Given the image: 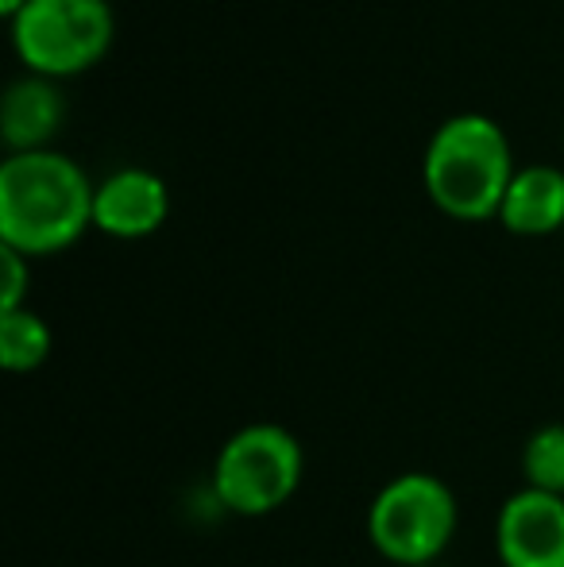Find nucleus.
Listing matches in <instances>:
<instances>
[{
	"label": "nucleus",
	"instance_id": "4",
	"mask_svg": "<svg viewBox=\"0 0 564 567\" xmlns=\"http://www.w3.org/2000/svg\"><path fill=\"white\" fill-rule=\"evenodd\" d=\"M306 452L283 425H244L221 444L213 463V494L228 514L267 517L283 509L301 486Z\"/></svg>",
	"mask_w": 564,
	"mask_h": 567
},
{
	"label": "nucleus",
	"instance_id": "6",
	"mask_svg": "<svg viewBox=\"0 0 564 567\" xmlns=\"http://www.w3.org/2000/svg\"><path fill=\"white\" fill-rule=\"evenodd\" d=\"M495 553L503 567H564V498L514 491L495 517Z\"/></svg>",
	"mask_w": 564,
	"mask_h": 567
},
{
	"label": "nucleus",
	"instance_id": "1",
	"mask_svg": "<svg viewBox=\"0 0 564 567\" xmlns=\"http://www.w3.org/2000/svg\"><path fill=\"white\" fill-rule=\"evenodd\" d=\"M93 186L62 151H23L0 163V244L28 259L74 247L93 225Z\"/></svg>",
	"mask_w": 564,
	"mask_h": 567
},
{
	"label": "nucleus",
	"instance_id": "3",
	"mask_svg": "<svg viewBox=\"0 0 564 567\" xmlns=\"http://www.w3.org/2000/svg\"><path fill=\"white\" fill-rule=\"evenodd\" d=\"M460 506L449 483L429 471H402L376 494L368 509V540L394 567L437 564L452 545Z\"/></svg>",
	"mask_w": 564,
	"mask_h": 567
},
{
	"label": "nucleus",
	"instance_id": "5",
	"mask_svg": "<svg viewBox=\"0 0 564 567\" xmlns=\"http://www.w3.org/2000/svg\"><path fill=\"white\" fill-rule=\"evenodd\" d=\"M116 35L109 0H28L12 16V47L39 78H74L98 66Z\"/></svg>",
	"mask_w": 564,
	"mask_h": 567
},
{
	"label": "nucleus",
	"instance_id": "12",
	"mask_svg": "<svg viewBox=\"0 0 564 567\" xmlns=\"http://www.w3.org/2000/svg\"><path fill=\"white\" fill-rule=\"evenodd\" d=\"M0 267H4V286H0V313H12V309L28 306L31 290V259L12 247L0 244Z\"/></svg>",
	"mask_w": 564,
	"mask_h": 567
},
{
	"label": "nucleus",
	"instance_id": "14",
	"mask_svg": "<svg viewBox=\"0 0 564 567\" xmlns=\"http://www.w3.org/2000/svg\"><path fill=\"white\" fill-rule=\"evenodd\" d=\"M422 567H433V564H422Z\"/></svg>",
	"mask_w": 564,
	"mask_h": 567
},
{
	"label": "nucleus",
	"instance_id": "11",
	"mask_svg": "<svg viewBox=\"0 0 564 567\" xmlns=\"http://www.w3.org/2000/svg\"><path fill=\"white\" fill-rule=\"evenodd\" d=\"M522 478L530 491L564 498V425H542L522 449Z\"/></svg>",
	"mask_w": 564,
	"mask_h": 567
},
{
	"label": "nucleus",
	"instance_id": "2",
	"mask_svg": "<svg viewBox=\"0 0 564 567\" xmlns=\"http://www.w3.org/2000/svg\"><path fill=\"white\" fill-rule=\"evenodd\" d=\"M514 174L503 127L483 113L449 116L425 143L422 182L429 202L464 225L499 217Z\"/></svg>",
	"mask_w": 564,
	"mask_h": 567
},
{
	"label": "nucleus",
	"instance_id": "13",
	"mask_svg": "<svg viewBox=\"0 0 564 567\" xmlns=\"http://www.w3.org/2000/svg\"><path fill=\"white\" fill-rule=\"evenodd\" d=\"M23 4H28V0H0V12H4V16H8V20H12V16H16V12H20V8H23Z\"/></svg>",
	"mask_w": 564,
	"mask_h": 567
},
{
	"label": "nucleus",
	"instance_id": "9",
	"mask_svg": "<svg viewBox=\"0 0 564 567\" xmlns=\"http://www.w3.org/2000/svg\"><path fill=\"white\" fill-rule=\"evenodd\" d=\"M499 220L514 236H553L564 228V171L537 163L514 174Z\"/></svg>",
	"mask_w": 564,
	"mask_h": 567
},
{
	"label": "nucleus",
	"instance_id": "10",
	"mask_svg": "<svg viewBox=\"0 0 564 567\" xmlns=\"http://www.w3.org/2000/svg\"><path fill=\"white\" fill-rule=\"evenodd\" d=\"M51 355V329L31 306L0 313V367L8 374H31Z\"/></svg>",
	"mask_w": 564,
	"mask_h": 567
},
{
	"label": "nucleus",
	"instance_id": "8",
	"mask_svg": "<svg viewBox=\"0 0 564 567\" xmlns=\"http://www.w3.org/2000/svg\"><path fill=\"white\" fill-rule=\"evenodd\" d=\"M62 120H66V97L51 78L28 74L8 85L0 97V140L8 143V155L47 151Z\"/></svg>",
	"mask_w": 564,
	"mask_h": 567
},
{
	"label": "nucleus",
	"instance_id": "7",
	"mask_svg": "<svg viewBox=\"0 0 564 567\" xmlns=\"http://www.w3.org/2000/svg\"><path fill=\"white\" fill-rule=\"evenodd\" d=\"M166 213H171L166 182L143 166L113 171L98 182V194H93V228L113 239L151 236L163 228Z\"/></svg>",
	"mask_w": 564,
	"mask_h": 567
}]
</instances>
